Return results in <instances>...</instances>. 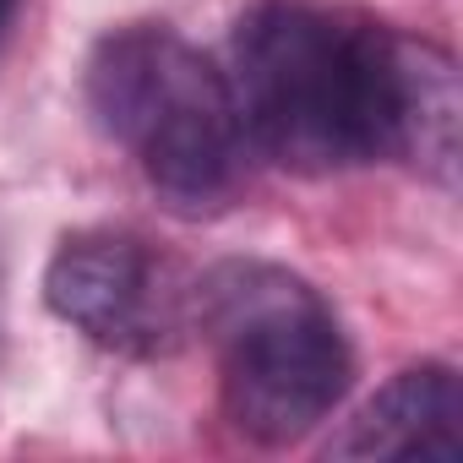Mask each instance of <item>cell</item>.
I'll use <instances>...</instances> for the list:
<instances>
[{
  "label": "cell",
  "instance_id": "cell-3",
  "mask_svg": "<svg viewBox=\"0 0 463 463\" xmlns=\"http://www.w3.org/2000/svg\"><path fill=\"white\" fill-rule=\"evenodd\" d=\"M99 131L131 153L158 202L180 218L235 207L251 142L229 93V77L169 23L109 28L82 71Z\"/></svg>",
  "mask_w": 463,
  "mask_h": 463
},
{
  "label": "cell",
  "instance_id": "cell-7",
  "mask_svg": "<svg viewBox=\"0 0 463 463\" xmlns=\"http://www.w3.org/2000/svg\"><path fill=\"white\" fill-rule=\"evenodd\" d=\"M17 6H23V0H0V39H6V28H12V17H17Z\"/></svg>",
  "mask_w": 463,
  "mask_h": 463
},
{
  "label": "cell",
  "instance_id": "cell-1",
  "mask_svg": "<svg viewBox=\"0 0 463 463\" xmlns=\"http://www.w3.org/2000/svg\"><path fill=\"white\" fill-rule=\"evenodd\" d=\"M229 93L251 153L289 175L392 158L398 28L317 0H257L229 33Z\"/></svg>",
  "mask_w": 463,
  "mask_h": 463
},
{
  "label": "cell",
  "instance_id": "cell-5",
  "mask_svg": "<svg viewBox=\"0 0 463 463\" xmlns=\"http://www.w3.org/2000/svg\"><path fill=\"white\" fill-rule=\"evenodd\" d=\"M463 447V387L441 360L403 365L387 376L327 441L338 463H398V458H458Z\"/></svg>",
  "mask_w": 463,
  "mask_h": 463
},
{
  "label": "cell",
  "instance_id": "cell-4",
  "mask_svg": "<svg viewBox=\"0 0 463 463\" xmlns=\"http://www.w3.org/2000/svg\"><path fill=\"white\" fill-rule=\"evenodd\" d=\"M44 306L120 360H169L191 338V279L131 229L61 235L44 262Z\"/></svg>",
  "mask_w": 463,
  "mask_h": 463
},
{
  "label": "cell",
  "instance_id": "cell-2",
  "mask_svg": "<svg viewBox=\"0 0 463 463\" xmlns=\"http://www.w3.org/2000/svg\"><path fill=\"white\" fill-rule=\"evenodd\" d=\"M191 333L218 360L223 420L257 447L306 441L354 387V349L327 295L262 257L191 279Z\"/></svg>",
  "mask_w": 463,
  "mask_h": 463
},
{
  "label": "cell",
  "instance_id": "cell-6",
  "mask_svg": "<svg viewBox=\"0 0 463 463\" xmlns=\"http://www.w3.org/2000/svg\"><path fill=\"white\" fill-rule=\"evenodd\" d=\"M458 61L436 39L398 33V115H392V158L458 191Z\"/></svg>",
  "mask_w": 463,
  "mask_h": 463
}]
</instances>
